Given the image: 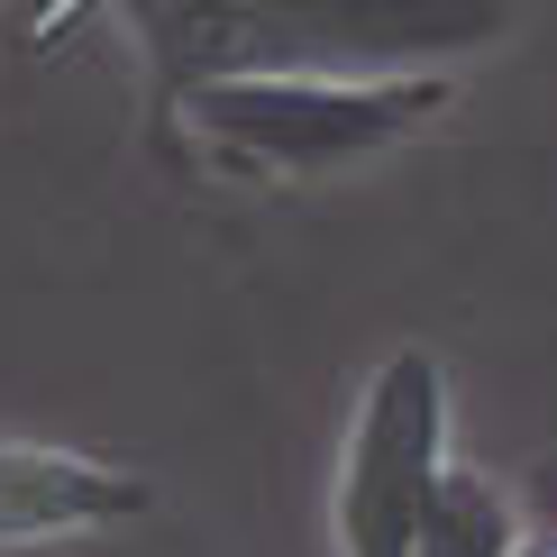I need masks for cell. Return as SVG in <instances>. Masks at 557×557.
I'll return each instance as SVG.
<instances>
[{"label": "cell", "mask_w": 557, "mask_h": 557, "mask_svg": "<svg viewBox=\"0 0 557 557\" xmlns=\"http://www.w3.org/2000/svg\"><path fill=\"white\" fill-rule=\"evenodd\" d=\"M147 46L156 83L211 74H457L512 37L521 0H101Z\"/></svg>", "instance_id": "1"}, {"label": "cell", "mask_w": 557, "mask_h": 557, "mask_svg": "<svg viewBox=\"0 0 557 557\" xmlns=\"http://www.w3.org/2000/svg\"><path fill=\"white\" fill-rule=\"evenodd\" d=\"M448 91L457 74H211L165 91V101L211 165L301 183L411 147L448 110Z\"/></svg>", "instance_id": "2"}, {"label": "cell", "mask_w": 557, "mask_h": 557, "mask_svg": "<svg viewBox=\"0 0 557 557\" xmlns=\"http://www.w3.org/2000/svg\"><path fill=\"white\" fill-rule=\"evenodd\" d=\"M448 467V375L430 347H403L366 375L330 467V548L338 557H411L430 484Z\"/></svg>", "instance_id": "3"}, {"label": "cell", "mask_w": 557, "mask_h": 557, "mask_svg": "<svg viewBox=\"0 0 557 557\" xmlns=\"http://www.w3.org/2000/svg\"><path fill=\"white\" fill-rule=\"evenodd\" d=\"M147 512V484L55 438H0V548H64Z\"/></svg>", "instance_id": "4"}, {"label": "cell", "mask_w": 557, "mask_h": 557, "mask_svg": "<svg viewBox=\"0 0 557 557\" xmlns=\"http://www.w3.org/2000/svg\"><path fill=\"white\" fill-rule=\"evenodd\" d=\"M521 540H530V530H521V503L503 494L494 475H475V467H438L411 557H512Z\"/></svg>", "instance_id": "5"}, {"label": "cell", "mask_w": 557, "mask_h": 557, "mask_svg": "<svg viewBox=\"0 0 557 557\" xmlns=\"http://www.w3.org/2000/svg\"><path fill=\"white\" fill-rule=\"evenodd\" d=\"M512 557H557V540H521V548H512Z\"/></svg>", "instance_id": "6"}]
</instances>
